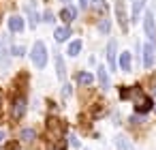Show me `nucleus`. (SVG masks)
Wrapping results in <instances>:
<instances>
[{
	"label": "nucleus",
	"instance_id": "nucleus-1",
	"mask_svg": "<svg viewBox=\"0 0 156 150\" xmlns=\"http://www.w3.org/2000/svg\"><path fill=\"white\" fill-rule=\"evenodd\" d=\"M120 99H133V103H135V109L139 112V114H145V112H150L152 109V99L147 97V94H143L139 88H122L120 90Z\"/></svg>",
	"mask_w": 156,
	"mask_h": 150
},
{
	"label": "nucleus",
	"instance_id": "nucleus-2",
	"mask_svg": "<svg viewBox=\"0 0 156 150\" xmlns=\"http://www.w3.org/2000/svg\"><path fill=\"white\" fill-rule=\"evenodd\" d=\"M30 58H32V64H34L37 69H43V67L47 64V49H45L43 41H37V43L32 45Z\"/></svg>",
	"mask_w": 156,
	"mask_h": 150
},
{
	"label": "nucleus",
	"instance_id": "nucleus-3",
	"mask_svg": "<svg viewBox=\"0 0 156 150\" xmlns=\"http://www.w3.org/2000/svg\"><path fill=\"white\" fill-rule=\"evenodd\" d=\"M9 58H11V52H9V37H2L0 41V69H9Z\"/></svg>",
	"mask_w": 156,
	"mask_h": 150
},
{
	"label": "nucleus",
	"instance_id": "nucleus-4",
	"mask_svg": "<svg viewBox=\"0 0 156 150\" xmlns=\"http://www.w3.org/2000/svg\"><path fill=\"white\" fill-rule=\"evenodd\" d=\"M24 114H26V99H24V97H15V99H13V107H11L13 120L24 118Z\"/></svg>",
	"mask_w": 156,
	"mask_h": 150
},
{
	"label": "nucleus",
	"instance_id": "nucleus-5",
	"mask_svg": "<svg viewBox=\"0 0 156 150\" xmlns=\"http://www.w3.org/2000/svg\"><path fill=\"white\" fill-rule=\"evenodd\" d=\"M143 30H145V35L147 37H154L156 35V26H154V15L147 11L145 13V17H143Z\"/></svg>",
	"mask_w": 156,
	"mask_h": 150
},
{
	"label": "nucleus",
	"instance_id": "nucleus-6",
	"mask_svg": "<svg viewBox=\"0 0 156 150\" xmlns=\"http://www.w3.org/2000/svg\"><path fill=\"white\" fill-rule=\"evenodd\" d=\"M115 54H118V43L109 41L107 43V62H109V69H115Z\"/></svg>",
	"mask_w": 156,
	"mask_h": 150
},
{
	"label": "nucleus",
	"instance_id": "nucleus-7",
	"mask_svg": "<svg viewBox=\"0 0 156 150\" xmlns=\"http://www.w3.org/2000/svg\"><path fill=\"white\" fill-rule=\"evenodd\" d=\"M143 64L150 69L154 64V45L152 43H145L143 45Z\"/></svg>",
	"mask_w": 156,
	"mask_h": 150
},
{
	"label": "nucleus",
	"instance_id": "nucleus-8",
	"mask_svg": "<svg viewBox=\"0 0 156 150\" xmlns=\"http://www.w3.org/2000/svg\"><path fill=\"white\" fill-rule=\"evenodd\" d=\"M115 15H118V22H120L122 30H126L128 24H126V17H124V0H118L115 2Z\"/></svg>",
	"mask_w": 156,
	"mask_h": 150
},
{
	"label": "nucleus",
	"instance_id": "nucleus-9",
	"mask_svg": "<svg viewBox=\"0 0 156 150\" xmlns=\"http://www.w3.org/2000/svg\"><path fill=\"white\" fill-rule=\"evenodd\" d=\"M9 28H11V32H22V30H24V17L11 15V17H9Z\"/></svg>",
	"mask_w": 156,
	"mask_h": 150
},
{
	"label": "nucleus",
	"instance_id": "nucleus-10",
	"mask_svg": "<svg viewBox=\"0 0 156 150\" xmlns=\"http://www.w3.org/2000/svg\"><path fill=\"white\" fill-rule=\"evenodd\" d=\"M54 60H56V73H58V79L64 82V79H66V67H64V60H62L60 54H56Z\"/></svg>",
	"mask_w": 156,
	"mask_h": 150
},
{
	"label": "nucleus",
	"instance_id": "nucleus-11",
	"mask_svg": "<svg viewBox=\"0 0 156 150\" xmlns=\"http://www.w3.org/2000/svg\"><path fill=\"white\" fill-rule=\"evenodd\" d=\"M143 7H145V0H133V13H130V22H139V15H141V11H143Z\"/></svg>",
	"mask_w": 156,
	"mask_h": 150
},
{
	"label": "nucleus",
	"instance_id": "nucleus-12",
	"mask_svg": "<svg viewBox=\"0 0 156 150\" xmlns=\"http://www.w3.org/2000/svg\"><path fill=\"white\" fill-rule=\"evenodd\" d=\"M96 73H98V82H101V88L109 90V75H107V69H105V64H101Z\"/></svg>",
	"mask_w": 156,
	"mask_h": 150
},
{
	"label": "nucleus",
	"instance_id": "nucleus-13",
	"mask_svg": "<svg viewBox=\"0 0 156 150\" xmlns=\"http://www.w3.org/2000/svg\"><path fill=\"white\" fill-rule=\"evenodd\" d=\"M115 148L118 150H135V146L128 141V137H124V135H120L118 139H115Z\"/></svg>",
	"mask_w": 156,
	"mask_h": 150
},
{
	"label": "nucleus",
	"instance_id": "nucleus-14",
	"mask_svg": "<svg viewBox=\"0 0 156 150\" xmlns=\"http://www.w3.org/2000/svg\"><path fill=\"white\" fill-rule=\"evenodd\" d=\"M75 15H77V9H75V7H64L62 13H60V17H62L64 22H73Z\"/></svg>",
	"mask_w": 156,
	"mask_h": 150
},
{
	"label": "nucleus",
	"instance_id": "nucleus-15",
	"mask_svg": "<svg viewBox=\"0 0 156 150\" xmlns=\"http://www.w3.org/2000/svg\"><path fill=\"white\" fill-rule=\"evenodd\" d=\"M20 139H22L24 144H30V141H34V139H37V133H34L32 129H22V133H20Z\"/></svg>",
	"mask_w": 156,
	"mask_h": 150
},
{
	"label": "nucleus",
	"instance_id": "nucleus-16",
	"mask_svg": "<svg viewBox=\"0 0 156 150\" xmlns=\"http://www.w3.org/2000/svg\"><path fill=\"white\" fill-rule=\"evenodd\" d=\"M54 37H56V41H58V43H64V41L71 37V30H69V28H56Z\"/></svg>",
	"mask_w": 156,
	"mask_h": 150
},
{
	"label": "nucleus",
	"instance_id": "nucleus-17",
	"mask_svg": "<svg viewBox=\"0 0 156 150\" xmlns=\"http://www.w3.org/2000/svg\"><path fill=\"white\" fill-rule=\"evenodd\" d=\"M26 9H28V13H30V26H32V28H37V24H39V20H41L39 11H34V7H32V5H28Z\"/></svg>",
	"mask_w": 156,
	"mask_h": 150
},
{
	"label": "nucleus",
	"instance_id": "nucleus-18",
	"mask_svg": "<svg viewBox=\"0 0 156 150\" xmlns=\"http://www.w3.org/2000/svg\"><path fill=\"white\" fill-rule=\"evenodd\" d=\"M120 69L122 71H130V54L128 52H122V56H120Z\"/></svg>",
	"mask_w": 156,
	"mask_h": 150
},
{
	"label": "nucleus",
	"instance_id": "nucleus-19",
	"mask_svg": "<svg viewBox=\"0 0 156 150\" xmlns=\"http://www.w3.org/2000/svg\"><path fill=\"white\" fill-rule=\"evenodd\" d=\"M79 52H81V41H73L71 45H69V56H79Z\"/></svg>",
	"mask_w": 156,
	"mask_h": 150
},
{
	"label": "nucleus",
	"instance_id": "nucleus-20",
	"mask_svg": "<svg viewBox=\"0 0 156 150\" xmlns=\"http://www.w3.org/2000/svg\"><path fill=\"white\" fill-rule=\"evenodd\" d=\"M92 79H94V77H92L90 73H86V71H83V73H79V77H77V82H79L81 86H90V84H92Z\"/></svg>",
	"mask_w": 156,
	"mask_h": 150
},
{
	"label": "nucleus",
	"instance_id": "nucleus-21",
	"mask_svg": "<svg viewBox=\"0 0 156 150\" xmlns=\"http://www.w3.org/2000/svg\"><path fill=\"white\" fill-rule=\"evenodd\" d=\"M98 30H101V32H105V35L109 32V20H107V17H103V20L98 22Z\"/></svg>",
	"mask_w": 156,
	"mask_h": 150
},
{
	"label": "nucleus",
	"instance_id": "nucleus-22",
	"mask_svg": "<svg viewBox=\"0 0 156 150\" xmlns=\"http://www.w3.org/2000/svg\"><path fill=\"white\" fill-rule=\"evenodd\" d=\"M69 97H71V84H64V86H62V99L66 101Z\"/></svg>",
	"mask_w": 156,
	"mask_h": 150
},
{
	"label": "nucleus",
	"instance_id": "nucleus-23",
	"mask_svg": "<svg viewBox=\"0 0 156 150\" xmlns=\"http://www.w3.org/2000/svg\"><path fill=\"white\" fill-rule=\"evenodd\" d=\"M90 7H96V9H101V7H103V0H90Z\"/></svg>",
	"mask_w": 156,
	"mask_h": 150
},
{
	"label": "nucleus",
	"instance_id": "nucleus-24",
	"mask_svg": "<svg viewBox=\"0 0 156 150\" xmlns=\"http://www.w3.org/2000/svg\"><path fill=\"white\" fill-rule=\"evenodd\" d=\"M24 52H26V49H24V47H22V45H20V47H15V49H13V54H15V56H24Z\"/></svg>",
	"mask_w": 156,
	"mask_h": 150
},
{
	"label": "nucleus",
	"instance_id": "nucleus-25",
	"mask_svg": "<svg viewBox=\"0 0 156 150\" xmlns=\"http://www.w3.org/2000/svg\"><path fill=\"white\" fill-rule=\"evenodd\" d=\"M130 122H133V124H139V122H143V118H141V116H137V114H135V116H133V118H130Z\"/></svg>",
	"mask_w": 156,
	"mask_h": 150
},
{
	"label": "nucleus",
	"instance_id": "nucleus-26",
	"mask_svg": "<svg viewBox=\"0 0 156 150\" xmlns=\"http://www.w3.org/2000/svg\"><path fill=\"white\" fill-rule=\"evenodd\" d=\"M69 139H71V144H73V146H75V148H79V139H77V137H75V135H71V137H69Z\"/></svg>",
	"mask_w": 156,
	"mask_h": 150
},
{
	"label": "nucleus",
	"instance_id": "nucleus-27",
	"mask_svg": "<svg viewBox=\"0 0 156 150\" xmlns=\"http://www.w3.org/2000/svg\"><path fill=\"white\" fill-rule=\"evenodd\" d=\"M45 22H54V13H51V11L45 13Z\"/></svg>",
	"mask_w": 156,
	"mask_h": 150
},
{
	"label": "nucleus",
	"instance_id": "nucleus-28",
	"mask_svg": "<svg viewBox=\"0 0 156 150\" xmlns=\"http://www.w3.org/2000/svg\"><path fill=\"white\" fill-rule=\"evenodd\" d=\"M79 5H81V9H88L90 7V0H79Z\"/></svg>",
	"mask_w": 156,
	"mask_h": 150
},
{
	"label": "nucleus",
	"instance_id": "nucleus-29",
	"mask_svg": "<svg viewBox=\"0 0 156 150\" xmlns=\"http://www.w3.org/2000/svg\"><path fill=\"white\" fill-rule=\"evenodd\" d=\"M5 139H7V133H5V131H0V144H2Z\"/></svg>",
	"mask_w": 156,
	"mask_h": 150
},
{
	"label": "nucleus",
	"instance_id": "nucleus-30",
	"mask_svg": "<svg viewBox=\"0 0 156 150\" xmlns=\"http://www.w3.org/2000/svg\"><path fill=\"white\" fill-rule=\"evenodd\" d=\"M152 92H154V94H156V84H154V88H152Z\"/></svg>",
	"mask_w": 156,
	"mask_h": 150
},
{
	"label": "nucleus",
	"instance_id": "nucleus-31",
	"mask_svg": "<svg viewBox=\"0 0 156 150\" xmlns=\"http://www.w3.org/2000/svg\"><path fill=\"white\" fill-rule=\"evenodd\" d=\"M0 99H2V90H0Z\"/></svg>",
	"mask_w": 156,
	"mask_h": 150
},
{
	"label": "nucleus",
	"instance_id": "nucleus-32",
	"mask_svg": "<svg viewBox=\"0 0 156 150\" xmlns=\"http://www.w3.org/2000/svg\"><path fill=\"white\" fill-rule=\"evenodd\" d=\"M62 2H71V0H62Z\"/></svg>",
	"mask_w": 156,
	"mask_h": 150
}]
</instances>
